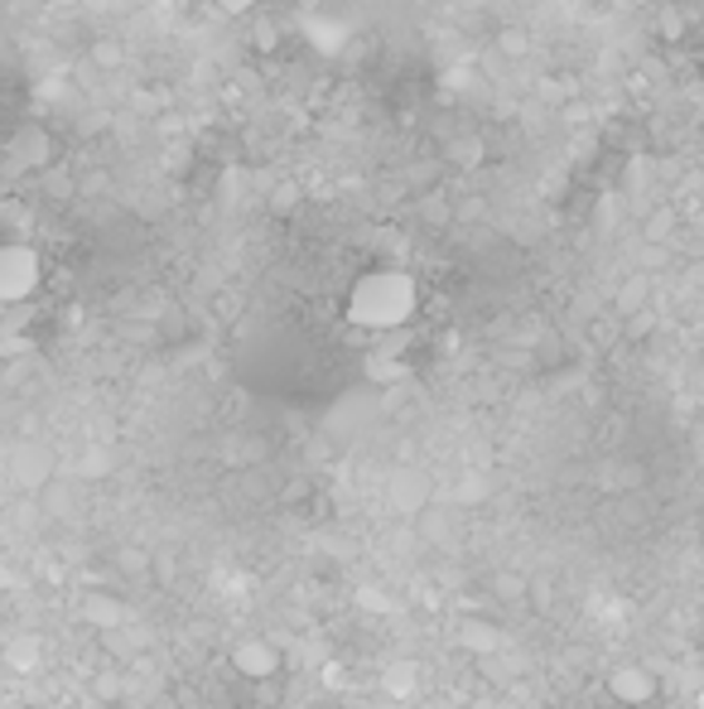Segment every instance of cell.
<instances>
[{
	"instance_id": "obj_7",
	"label": "cell",
	"mask_w": 704,
	"mask_h": 709,
	"mask_svg": "<svg viewBox=\"0 0 704 709\" xmlns=\"http://www.w3.org/2000/svg\"><path fill=\"white\" fill-rule=\"evenodd\" d=\"M217 6H223L227 14H246V10H256L261 0H217Z\"/></svg>"
},
{
	"instance_id": "obj_6",
	"label": "cell",
	"mask_w": 704,
	"mask_h": 709,
	"mask_svg": "<svg viewBox=\"0 0 704 709\" xmlns=\"http://www.w3.org/2000/svg\"><path fill=\"white\" fill-rule=\"evenodd\" d=\"M459 642H463L468 651H497V642H502V632H497L492 622L473 618V622H463V628H459Z\"/></svg>"
},
{
	"instance_id": "obj_9",
	"label": "cell",
	"mask_w": 704,
	"mask_h": 709,
	"mask_svg": "<svg viewBox=\"0 0 704 709\" xmlns=\"http://www.w3.org/2000/svg\"><path fill=\"white\" fill-rule=\"evenodd\" d=\"M633 6H656V0H633Z\"/></svg>"
},
{
	"instance_id": "obj_1",
	"label": "cell",
	"mask_w": 704,
	"mask_h": 709,
	"mask_svg": "<svg viewBox=\"0 0 704 709\" xmlns=\"http://www.w3.org/2000/svg\"><path fill=\"white\" fill-rule=\"evenodd\" d=\"M420 314V280L405 266H372L348 285L343 318L362 333H395Z\"/></svg>"
},
{
	"instance_id": "obj_4",
	"label": "cell",
	"mask_w": 704,
	"mask_h": 709,
	"mask_svg": "<svg viewBox=\"0 0 704 709\" xmlns=\"http://www.w3.org/2000/svg\"><path fill=\"white\" fill-rule=\"evenodd\" d=\"M232 666L242 671V680H275L281 676V647L266 642V637H252L232 651Z\"/></svg>"
},
{
	"instance_id": "obj_3",
	"label": "cell",
	"mask_w": 704,
	"mask_h": 709,
	"mask_svg": "<svg viewBox=\"0 0 704 709\" xmlns=\"http://www.w3.org/2000/svg\"><path fill=\"white\" fill-rule=\"evenodd\" d=\"M608 695L627 709H647L656 695H662V680H656L642 661H627V666H613L608 671Z\"/></svg>"
},
{
	"instance_id": "obj_5",
	"label": "cell",
	"mask_w": 704,
	"mask_h": 709,
	"mask_svg": "<svg viewBox=\"0 0 704 709\" xmlns=\"http://www.w3.org/2000/svg\"><path fill=\"white\" fill-rule=\"evenodd\" d=\"M78 613H82V622L111 632V628H121V622L130 618V608H126L121 593H111V589H87L82 603H78Z\"/></svg>"
},
{
	"instance_id": "obj_2",
	"label": "cell",
	"mask_w": 704,
	"mask_h": 709,
	"mask_svg": "<svg viewBox=\"0 0 704 709\" xmlns=\"http://www.w3.org/2000/svg\"><path fill=\"white\" fill-rule=\"evenodd\" d=\"M43 285V260L29 242L6 237L0 242V309H20L39 295Z\"/></svg>"
},
{
	"instance_id": "obj_8",
	"label": "cell",
	"mask_w": 704,
	"mask_h": 709,
	"mask_svg": "<svg viewBox=\"0 0 704 709\" xmlns=\"http://www.w3.org/2000/svg\"><path fill=\"white\" fill-rule=\"evenodd\" d=\"M121 564L126 570H145V550H121Z\"/></svg>"
}]
</instances>
